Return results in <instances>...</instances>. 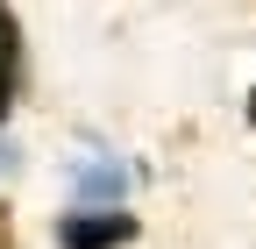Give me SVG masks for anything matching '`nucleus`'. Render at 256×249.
Returning <instances> with one entry per match:
<instances>
[{
    "mask_svg": "<svg viewBox=\"0 0 256 249\" xmlns=\"http://www.w3.org/2000/svg\"><path fill=\"white\" fill-rule=\"evenodd\" d=\"M249 121H256V92H249Z\"/></svg>",
    "mask_w": 256,
    "mask_h": 249,
    "instance_id": "39448f33",
    "label": "nucleus"
},
{
    "mask_svg": "<svg viewBox=\"0 0 256 249\" xmlns=\"http://www.w3.org/2000/svg\"><path fill=\"white\" fill-rule=\"evenodd\" d=\"M0 50H8V57H22V22H14V8H8V0H0Z\"/></svg>",
    "mask_w": 256,
    "mask_h": 249,
    "instance_id": "7ed1b4c3",
    "label": "nucleus"
},
{
    "mask_svg": "<svg viewBox=\"0 0 256 249\" xmlns=\"http://www.w3.org/2000/svg\"><path fill=\"white\" fill-rule=\"evenodd\" d=\"M0 249H14V228H8V206H0Z\"/></svg>",
    "mask_w": 256,
    "mask_h": 249,
    "instance_id": "20e7f679",
    "label": "nucleus"
},
{
    "mask_svg": "<svg viewBox=\"0 0 256 249\" xmlns=\"http://www.w3.org/2000/svg\"><path fill=\"white\" fill-rule=\"evenodd\" d=\"M57 242L64 249H121V242H136V214H121V206L64 214V221H57Z\"/></svg>",
    "mask_w": 256,
    "mask_h": 249,
    "instance_id": "f257e3e1",
    "label": "nucleus"
},
{
    "mask_svg": "<svg viewBox=\"0 0 256 249\" xmlns=\"http://www.w3.org/2000/svg\"><path fill=\"white\" fill-rule=\"evenodd\" d=\"M14 78H22V57L0 50V121H8V107H14Z\"/></svg>",
    "mask_w": 256,
    "mask_h": 249,
    "instance_id": "f03ea898",
    "label": "nucleus"
}]
</instances>
